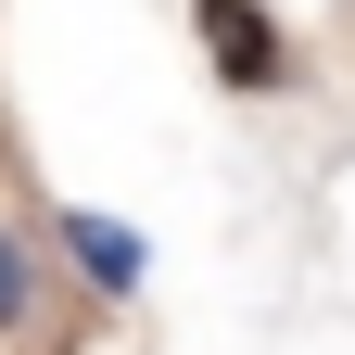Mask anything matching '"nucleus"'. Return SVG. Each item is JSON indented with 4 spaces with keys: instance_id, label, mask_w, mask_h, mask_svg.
Listing matches in <instances>:
<instances>
[{
    "instance_id": "obj_2",
    "label": "nucleus",
    "mask_w": 355,
    "mask_h": 355,
    "mask_svg": "<svg viewBox=\"0 0 355 355\" xmlns=\"http://www.w3.org/2000/svg\"><path fill=\"white\" fill-rule=\"evenodd\" d=\"M64 254H76V279L102 292V304H127L153 279V254H140V229H114V216H89V203H64Z\"/></svg>"
},
{
    "instance_id": "obj_1",
    "label": "nucleus",
    "mask_w": 355,
    "mask_h": 355,
    "mask_svg": "<svg viewBox=\"0 0 355 355\" xmlns=\"http://www.w3.org/2000/svg\"><path fill=\"white\" fill-rule=\"evenodd\" d=\"M191 38H203L216 89H241V102L292 89V38H279V13H266V0H191Z\"/></svg>"
},
{
    "instance_id": "obj_3",
    "label": "nucleus",
    "mask_w": 355,
    "mask_h": 355,
    "mask_svg": "<svg viewBox=\"0 0 355 355\" xmlns=\"http://www.w3.org/2000/svg\"><path fill=\"white\" fill-rule=\"evenodd\" d=\"M26 318H38V254L0 229V330H26Z\"/></svg>"
}]
</instances>
